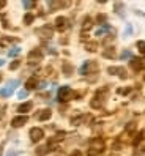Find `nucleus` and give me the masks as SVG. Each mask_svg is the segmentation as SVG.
Masks as SVG:
<instances>
[{
	"label": "nucleus",
	"mask_w": 145,
	"mask_h": 156,
	"mask_svg": "<svg viewBox=\"0 0 145 156\" xmlns=\"http://www.w3.org/2000/svg\"><path fill=\"white\" fill-rule=\"evenodd\" d=\"M72 96H76V93L66 85L58 90V101H69Z\"/></svg>",
	"instance_id": "obj_1"
},
{
	"label": "nucleus",
	"mask_w": 145,
	"mask_h": 156,
	"mask_svg": "<svg viewBox=\"0 0 145 156\" xmlns=\"http://www.w3.org/2000/svg\"><path fill=\"white\" fill-rule=\"evenodd\" d=\"M43 137H44V131L41 129V128H32V129H30V139H32V142H40Z\"/></svg>",
	"instance_id": "obj_2"
},
{
	"label": "nucleus",
	"mask_w": 145,
	"mask_h": 156,
	"mask_svg": "<svg viewBox=\"0 0 145 156\" xmlns=\"http://www.w3.org/2000/svg\"><path fill=\"white\" fill-rule=\"evenodd\" d=\"M43 60V52L40 49H33L29 54V63H40Z\"/></svg>",
	"instance_id": "obj_3"
},
{
	"label": "nucleus",
	"mask_w": 145,
	"mask_h": 156,
	"mask_svg": "<svg viewBox=\"0 0 145 156\" xmlns=\"http://www.w3.org/2000/svg\"><path fill=\"white\" fill-rule=\"evenodd\" d=\"M27 122H29V117H27V115H17V117H14L13 120H11V126L13 128H21Z\"/></svg>",
	"instance_id": "obj_4"
},
{
	"label": "nucleus",
	"mask_w": 145,
	"mask_h": 156,
	"mask_svg": "<svg viewBox=\"0 0 145 156\" xmlns=\"http://www.w3.org/2000/svg\"><path fill=\"white\" fill-rule=\"evenodd\" d=\"M90 148L95 150V151H98V153H101V151L104 150V142H103V139H99V137L93 139L92 144H90Z\"/></svg>",
	"instance_id": "obj_5"
},
{
	"label": "nucleus",
	"mask_w": 145,
	"mask_h": 156,
	"mask_svg": "<svg viewBox=\"0 0 145 156\" xmlns=\"http://www.w3.org/2000/svg\"><path fill=\"white\" fill-rule=\"evenodd\" d=\"M107 73H111V74H118L122 79H126V71L122 66H111V68H107Z\"/></svg>",
	"instance_id": "obj_6"
},
{
	"label": "nucleus",
	"mask_w": 145,
	"mask_h": 156,
	"mask_svg": "<svg viewBox=\"0 0 145 156\" xmlns=\"http://www.w3.org/2000/svg\"><path fill=\"white\" fill-rule=\"evenodd\" d=\"M55 27H57V30L63 32L68 27V19H66V17H63V16H58L55 19Z\"/></svg>",
	"instance_id": "obj_7"
},
{
	"label": "nucleus",
	"mask_w": 145,
	"mask_h": 156,
	"mask_svg": "<svg viewBox=\"0 0 145 156\" xmlns=\"http://www.w3.org/2000/svg\"><path fill=\"white\" fill-rule=\"evenodd\" d=\"M36 87H38V77H36V76H32L29 80L25 82V88L27 90H33Z\"/></svg>",
	"instance_id": "obj_8"
},
{
	"label": "nucleus",
	"mask_w": 145,
	"mask_h": 156,
	"mask_svg": "<svg viewBox=\"0 0 145 156\" xmlns=\"http://www.w3.org/2000/svg\"><path fill=\"white\" fill-rule=\"evenodd\" d=\"M51 117H52L51 109H44V111H41V112L38 114V120H40V122H46V120H49Z\"/></svg>",
	"instance_id": "obj_9"
},
{
	"label": "nucleus",
	"mask_w": 145,
	"mask_h": 156,
	"mask_svg": "<svg viewBox=\"0 0 145 156\" xmlns=\"http://www.w3.org/2000/svg\"><path fill=\"white\" fill-rule=\"evenodd\" d=\"M33 107V104L30 103H24V104H21L19 107H17V112H21V114H25V112H30V109Z\"/></svg>",
	"instance_id": "obj_10"
},
{
	"label": "nucleus",
	"mask_w": 145,
	"mask_h": 156,
	"mask_svg": "<svg viewBox=\"0 0 145 156\" xmlns=\"http://www.w3.org/2000/svg\"><path fill=\"white\" fill-rule=\"evenodd\" d=\"M38 33L44 35L43 38H51V36H52V29H51V27H43V29L38 30Z\"/></svg>",
	"instance_id": "obj_11"
},
{
	"label": "nucleus",
	"mask_w": 145,
	"mask_h": 156,
	"mask_svg": "<svg viewBox=\"0 0 145 156\" xmlns=\"http://www.w3.org/2000/svg\"><path fill=\"white\" fill-rule=\"evenodd\" d=\"M129 65H131V68H133V69H136V71L142 69V66H140V58H131Z\"/></svg>",
	"instance_id": "obj_12"
},
{
	"label": "nucleus",
	"mask_w": 145,
	"mask_h": 156,
	"mask_svg": "<svg viewBox=\"0 0 145 156\" xmlns=\"http://www.w3.org/2000/svg\"><path fill=\"white\" fill-rule=\"evenodd\" d=\"M92 25H93V21H92V17H85L84 19V24H82V30H90L92 29Z\"/></svg>",
	"instance_id": "obj_13"
},
{
	"label": "nucleus",
	"mask_w": 145,
	"mask_h": 156,
	"mask_svg": "<svg viewBox=\"0 0 145 156\" xmlns=\"http://www.w3.org/2000/svg\"><path fill=\"white\" fill-rule=\"evenodd\" d=\"M103 55L107 57V58H114V57H115V49H114V48H107V49L103 52Z\"/></svg>",
	"instance_id": "obj_14"
},
{
	"label": "nucleus",
	"mask_w": 145,
	"mask_h": 156,
	"mask_svg": "<svg viewBox=\"0 0 145 156\" xmlns=\"http://www.w3.org/2000/svg\"><path fill=\"white\" fill-rule=\"evenodd\" d=\"M33 19H35V16H33V14H30V13H27V14L24 16V24L30 25V24L33 22Z\"/></svg>",
	"instance_id": "obj_15"
},
{
	"label": "nucleus",
	"mask_w": 145,
	"mask_h": 156,
	"mask_svg": "<svg viewBox=\"0 0 145 156\" xmlns=\"http://www.w3.org/2000/svg\"><path fill=\"white\" fill-rule=\"evenodd\" d=\"M90 106H92V107H95V109L101 107V99H99V98H95V99H92V103H90Z\"/></svg>",
	"instance_id": "obj_16"
},
{
	"label": "nucleus",
	"mask_w": 145,
	"mask_h": 156,
	"mask_svg": "<svg viewBox=\"0 0 145 156\" xmlns=\"http://www.w3.org/2000/svg\"><path fill=\"white\" fill-rule=\"evenodd\" d=\"M63 71H65V74H66V76H69L71 73H72V66L68 65V63H65V65H63Z\"/></svg>",
	"instance_id": "obj_17"
},
{
	"label": "nucleus",
	"mask_w": 145,
	"mask_h": 156,
	"mask_svg": "<svg viewBox=\"0 0 145 156\" xmlns=\"http://www.w3.org/2000/svg\"><path fill=\"white\" fill-rule=\"evenodd\" d=\"M48 148H49V145H48V147H40V148L36 150V153H38V154H46V153L49 151Z\"/></svg>",
	"instance_id": "obj_18"
},
{
	"label": "nucleus",
	"mask_w": 145,
	"mask_h": 156,
	"mask_svg": "<svg viewBox=\"0 0 145 156\" xmlns=\"http://www.w3.org/2000/svg\"><path fill=\"white\" fill-rule=\"evenodd\" d=\"M137 48H139L140 54H143V55H145V43L143 41H137Z\"/></svg>",
	"instance_id": "obj_19"
},
{
	"label": "nucleus",
	"mask_w": 145,
	"mask_h": 156,
	"mask_svg": "<svg viewBox=\"0 0 145 156\" xmlns=\"http://www.w3.org/2000/svg\"><path fill=\"white\" fill-rule=\"evenodd\" d=\"M19 65H21V62H19V60H14V62H11V63H10V69H16V68H19Z\"/></svg>",
	"instance_id": "obj_20"
},
{
	"label": "nucleus",
	"mask_w": 145,
	"mask_h": 156,
	"mask_svg": "<svg viewBox=\"0 0 145 156\" xmlns=\"http://www.w3.org/2000/svg\"><path fill=\"white\" fill-rule=\"evenodd\" d=\"M87 51L95 52V51H96V43H90V44H87Z\"/></svg>",
	"instance_id": "obj_21"
},
{
	"label": "nucleus",
	"mask_w": 145,
	"mask_h": 156,
	"mask_svg": "<svg viewBox=\"0 0 145 156\" xmlns=\"http://www.w3.org/2000/svg\"><path fill=\"white\" fill-rule=\"evenodd\" d=\"M142 136H143V133H139L137 136H136V139L133 140V145H137V144L140 142V139H142Z\"/></svg>",
	"instance_id": "obj_22"
},
{
	"label": "nucleus",
	"mask_w": 145,
	"mask_h": 156,
	"mask_svg": "<svg viewBox=\"0 0 145 156\" xmlns=\"http://www.w3.org/2000/svg\"><path fill=\"white\" fill-rule=\"evenodd\" d=\"M96 19H98V22H99V24H101V22H106V16H104V14H98Z\"/></svg>",
	"instance_id": "obj_23"
},
{
	"label": "nucleus",
	"mask_w": 145,
	"mask_h": 156,
	"mask_svg": "<svg viewBox=\"0 0 145 156\" xmlns=\"http://www.w3.org/2000/svg\"><path fill=\"white\" fill-rule=\"evenodd\" d=\"M33 5H35L33 2H25V3H24V6H27V8H30V6H33Z\"/></svg>",
	"instance_id": "obj_24"
},
{
	"label": "nucleus",
	"mask_w": 145,
	"mask_h": 156,
	"mask_svg": "<svg viewBox=\"0 0 145 156\" xmlns=\"http://www.w3.org/2000/svg\"><path fill=\"white\" fill-rule=\"evenodd\" d=\"M71 156H82V154H80L79 150H76V151H72V153H71Z\"/></svg>",
	"instance_id": "obj_25"
},
{
	"label": "nucleus",
	"mask_w": 145,
	"mask_h": 156,
	"mask_svg": "<svg viewBox=\"0 0 145 156\" xmlns=\"http://www.w3.org/2000/svg\"><path fill=\"white\" fill-rule=\"evenodd\" d=\"M140 66H142V69L145 68V58H140Z\"/></svg>",
	"instance_id": "obj_26"
},
{
	"label": "nucleus",
	"mask_w": 145,
	"mask_h": 156,
	"mask_svg": "<svg viewBox=\"0 0 145 156\" xmlns=\"http://www.w3.org/2000/svg\"><path fill=\"white\" fill-rule=\"evenodd\" d=\"M6 5V2H3V0H0V8H3Z\"/></svg>",
	"instance_id": "obj_27"
},
{
	"label": "nucleus",
	"mask_w": 145,
	"mask_h": 156,
	"mask_svg": "<svg viewBox=\"0 0 145 156\" xmlns=\"http://www.w3.org/2000/svg\"><path fill=\"white\" fill-rule=\"evenodd\" d=\"M143 79H145V77H143Z\"/></svg>",
	"instance_id": "obj_28"
}]
</instances>
